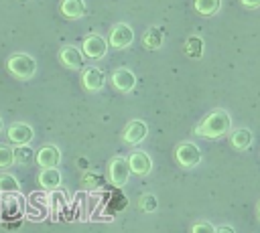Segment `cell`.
Here are the masks:
<instances>
[{
  "label": "cell",
  "mask_w": 260,
  "mask_h": 233,
  "mask_svg": "<svg viewBox=\"0 0 260 233\" xmlns=\"http://www.w3.org/2000/svg\"><path fill=\"white\" fill-rule=\"evenodd\" d=\"M230 128H232V118H230V113H228L225 109H213V111H209V113L199 122V126L195 128V134H197V136H203V138L215 140V138L225 136V134L230 132Z\"/></svg>",
  "instance_id": "obj_1"
},
{
  "label": "cell",
  "mask_w": 260,
  "mask_h": 233,
  "mask_svg": "<svg viewBox=\"0 0 260 233\" xmlns=\"http://www.w3.org/2000/svg\"><path fill=\"white\" fill-rule=\"evenodd\" d=\"M6 69L16 79L26 81L37 73V61L26 53H14V55H10L6 59Z\"/></svg>",
  "instance_id": "obj_2"
},
{
  "label": "cell",
  "mask_w": 260,
  "mask_h": 233,
  "mask_svg": "<svg viewBox=\"0 0 260 233\" xmlns=\"http://www.w3.org/2000/svg\"><path fill=\"white\" fill-rule=\"evenodd\" d=\"M81 53H83V57L93 59V61L104 59L106 53H108V43H106V38L102 34H95V32L87 34L83 38V43H81Z\"/></svg>",
  "instance_id": "obj_3"
},
{
  "label": "cell",
  "mask_w": 260,
  "mask_h": 233,
  "mask_svg": "<svg viewBox=\"0 0 260 233\" xmlns=\"http://www.w3.org/2000/svg\"><path fill=\"white\" fill-rule=\"evenodd\" d=\"M175 158L183 168H195L201 162V150L193 142H181L175 148Z\"/></svg>",
  "instance_id": "obj_4"
},
{
  "label": "cell",
  "mask_w": 260,
  "mask_h": 233,
  "mask_svg": "<svg viewBox=\"0 0 260 233\" xmlns=\"http://www.w3.org/2000/svg\"><path fill=\"white\" fill-rule=\"evenodd\" d=\"M132 41H134V30H132L130 24L118 22V24L112 26L110 38H108V45L110 47H114V49H126V47L132 45Z\"/></svg>",
  "instance_id": "obj_5"
},
{
  "label": "cell",
  "mask_w": 260,
  "mask_h": 233,
  "mask_svg": "<svg viewBox=\"0 0 260 233\" xmlns=\"http://www.w3.org/2000/svg\"><path fill=\"white\" fill-rule=\"evenodd\" d=\"M108 178L114 186H124L130 178V168H128V162L124 156H114L110 160V168H108Z\"/></svg>",
  "instance_id": "obj_6"
},
{
  "label": "cell",
  "mask_w": 260,
  "mask_h": 233,
  "mask_svg": "<svg viewBox=\"0 0 260 233\" xmlns=\"http://www.w3.org/2000/svg\"><path fill=\"white\" fill-rule=\"evenodd\" d=\"M126 162H128L130 174L146 176V174H150V170H152V160H150V156H148L144 150H134V152H130L128 158H126Z\"/></svg>",
  "instance_id": "obj_7"
},
{
  "label": "cell",
  "mask_w": 260,
  "mask_h": 233,
  "mask_svg": "<svg viewBox=\"0 0 260 233\" xmlns=\"http://www.w3.org/2000/svg\"><path fill=\"white\" fill-rule=\"evenodd\" d=\"M81 85L85 91H102L106 85V73L100 67H87L81 73Z\"/></svg>",
  "instance_id": "obj_8"
},
{
  "label": "cell",
  "mask_w": 260,
  "mask_h": 233,
  "mask_svg": "<svg viewBox=\"0 0 260 233\" xmlns=\"http://www.w3.org/2000/svg\"><path fill=\"white\" fill-rule=\"evenodd\" d=\"M112 85L122 93H130L136 87V75L128 67H118L112 73Z\"/></svg>",
  "instance_id": "obj_9"
},
{
  "label": "cell",
  "mask_w": 260,
  "mask_h": 233,
  "mask_svg": "<svg viewBox=\"0 0 260 233\" xmlns=\"http://www.w3.org/2000/svg\"><path fill=\"white\" fill-rule=\"evenodd\" d=\"M6 136H8V140H10L14 146H18V144H28V142L32 140V136H35V130H32L28 124H24V122H14V124L8 126Z\"/></svg>",
  "instance_id": "obj_10"
},
{
  "label": "cell",
  "mask_w": 260,
  "mask_h": 233,
  "mask_svg": "<svg viewBox=\"0 0 260 233\" xmlns=\"http://www.w3.org/2000/svg\"><path fill=\"white\" fill-rule=\"evenodd\" d=\"M146 136H148V126H146V122H142V120H132V122H128L126 128H124V134H122V138H124L126 144H138V142H142Z\"/></svg>",
  "instance_id": "obj_11"
},
{
  "label": "cell",
  "mask_w": 260,
  "mask_h": 233,
  "mask_svg": "<svg viewBox=\"0 0 260 233\" xmlns=\"http://www.w3.org/2000/svg\"><path fill=\"white\" fill-rule=\"evenodd\" d=\"M35 160H37V164L41 168H53V166H57L61 162V150L57 146H53V144H47L35 154Z\"/></svg>",
  "instance_id": "obj_12"
},
{
  "label": "cell",
  "mask_w": 260,
  "mask_h": 233,
  "mask_svg": "<svg viewBox=\"0 0 260 233\" xmlns=\"http://www.w3.org/2000/svg\"><path fill=\"white\" fill-rule=\"evenodd\" d=\"M59 61L67 69H81L83 67V53L73 45H65L59 51Z\"/></svg>",
  "instance_id": "obj_13"
},
{
  "label": "cell",
  "mask_w": 260,
  "mask_h": 233,
  "mask_svg": "<svg viewBox=\"0 0 260 233\" xmlns=\"http://www.w3.org/2000/svg\"><path fill=\"white\" fill-rule=\"evenodd\" d=\"M59 10L65 18H73V20L87 14V6H85L83 0H61Z\"/></svg>",
  "instance_id": "obj_14"
},
{
  "label": "cell",
  "mask_w": 260,
  "mask_h": 233,
  "mask_svg": "<svg viewBox=\"0 0 260 233\" xmlns=\"http://www.w3.org/2000/svg\"><path fill=\"white\" fill-rule=\"evenodd\" d=\"M61 180H63V176H61V172L57 170V166H53V168H43L41 174H39V184H41L45 190H55V188H59V186H61Z\"/></svg>",
  "instance_id": "obj_15"
},
{
  "label": "cell",
  "mask_w": 260,
  "mask_h": 233,
  "mask_svg": "<svg viewBox=\"0 0 260 233\" xmlns=\"http://www.w3.org/2000/svg\"><path fill=\"white\" fill-rule=\"evenodd\" d=\"M162 43H165V32H162L160 26H150V28L144 30V34H142V45H144V49L156 51V49L162 47Z\"/></svg>",
  "instance_id": "obj_16"
},
{
  "label": "cell",
  "mask_w": 260,
  "mask_h": 233,
  "mask_svg": "<svg viewBox=\"0 0 260 233\" xmlns=\"http://www.w3.org/2000/svg\"><path fill=\"white\" fill-rule=\"evenodd\" d=\"M252 140H254V136H252V132H250L248 128H238V130H234V132L230 134V144H232V148H236V150H246V148H250Z\"/></svg>",
  "instance_id": "obj_17"
},
{
  "label": "cell",
  "mask_w": 260,
  "mask_h": 233,
  "mask_svg": "<svg viewBox=\"0 0 260 233\" xmlns=\"http://www.w3.org/2000/svg\"><path fill=\"white\" fill-rule=\"evenodd\" d=\"M67 203H69V195L63 190V188H55V190H51V195H49V199H47V207L51 209V211H63L65 207H67Z\"/></svg>",
  "instance_id": "obj_18"
},
{
  "label": "cell",
  "mask_w": 260,
  "mask_h": 233,
  "mask_svg": "<svg viewBox=\"0 0 260 233\" xmlns=\"http://www.w3.org/2000/svg\"><path fill=\"white\" fill-rule=\"evenodd\" d=\"M221 0H193V8L201 14V16H211L219 10Z\"/></svg>",
  "instance_id": "obj_19"
},
{
  "label": "cell",
  "mask_w": 260,
  "mask_h": 233,
  "mask_svg": "<svg viewBox=\"0 0 260 233\" xmlns=\"http://www.w3.org/2000/svg\"><path fill=\"white\" fill-rule=\"evenodd\" d=\"M8 192H20V182L14 174H0V195H8Z\"/></svg>",
  "instance_id": "obj_20"
},
{
  "label": "cell",
  "mask_w": 260,
  "mask_h": 233,
  "mask_svg": "<svg viewBox=\"0 0 260 233\" xmlns=\"http://www.w3.org/2000/svg\"><path fill=\"white\" fill-rule=\"evenodd\" d=\"M185 53H187V57L199 59L203 55V41L199 36H189L185 43Z\"/></svg>",
  "instance_id": "obj_21"
},
{
  "label": "cell",
  "mask_w": 260,
  "mask_h": 233,
  "mask_svg": "<svg viewBox=\"0 0 260 233\" xmlns=\"http://www.w3.org/2000/svg\"><path fill=\"white\" fill-rule=\"evenodd\" d=\"M12 152H14V162L16 164H28L30 158L35 156V152L28 144H18L16 148H12Z\"/></svg>",
  "instance_id": "obj_22"
},
{
  "label": "cell",
  "mask_w": 260,
  "mask_h": 233,
  "mask_svg": "<svg viewBox=\"0 0 260 233\" xmlns=\"http://www.w3.org/2000/svg\"><path fill=\"white\" fill-rule=\"evenodd\" d=\"M14 164V152L10 146L0 144V168H8Z\"/></svg>",
  "instance_id": "obj_23"
},
{
  "label": "cell",
  "mask_w": 260,
  "mask_h": 233,
  "mask_svg": "<svg viewBox=\"0 0 260 233\" xmlns=\"http://www.w3.org/2000/svg\"><path fill=\"white\" fill-rule=\"evenodd\" d=\"M156 207H158V201H156L154 195H144V197L140 199V209H142L144 213H154Z\"/></svg>",
  "instance_id": "obj_24"
},
{
  "label": "cell",
  "mask_w": 260,
  "mask_h": 233,
  "mask_svg": "<svg viewBox=\"0 0 260 233\" xmlns=\"http://www.w3.org/2000/svg\"><path fill=\"white\" fill-rule=\"evenodd\" d=\"M191 233H215V227L209 221H197V223H193Z\"/></svg>",
  "instance_id": "obj_25"
},
{
  "label": "cell",
  "mask_w": 260,
  "mask_h": 233,
  "mask_svg": "<svg viewBox=\"0 0 260 233\" xmlns=\"http://www.w3.org/2000/svg\"><path fill=\"white\" fill-rule=\"evenodd\" d=\"M242 2V6H246V8H260V0H240Z\"/></svg>",
  "instance_id": "obj_26"
},
{
  "label": "cell",
  "mask_w": 260,
  "mask_h": 233,
  "mask_svg": "<svg viewBox=\"0 0 260 233\" xmlns=\"http://www.w3.org/2000/svg\"><path fill=\"white\" fill-rule=\"evenodd\" d=\"M215 233H236V229L232 225H221V227H215Z\"/></svg>",
  "instance_id": "obj_27"
},
{
  "label": "cell",
  "mask_w": 260,
  "mask_h": 233,
  "mask_svg": "<svg viewBox=\"0 0 260 233\" xmlns=\"http://www.w3.org/2000/svg\"><path fill=\"white\" fill-rule=\"evenodd\" d=\"M4 213V205H2V195H0V215Z\"/></svg>",
  "instance_id": "obj_28"
},
{
  "label": "cell",
  "mask_w": 260,
  "mask_h": 233,
  "mask_svg": "<svg viewBox=\"0 0 260 233\" xmlns=\"http://www.w3.org/2000/svg\"><path fill=\"white\" fill-rule=\"evenodd\" d=\"M2 128H4V122H2V118H0V134H2Z\"/></svg>",
  "instance_id": "obj_29"
},
{
  "label": "cell",
  "mask_w": 260,
  "mask_h": 233,
  "mask_svg": "<svg viewBox=\"0 0 260 233\" xmlns=\"http://www.w3.org/2000/svg\"><path fill=\"white\" fill-rule=\"evenodd\" d=\"M258 221H260V203H258Z\"/></svg>",
  "instance_id": "obj_30"
}]
</instances>
